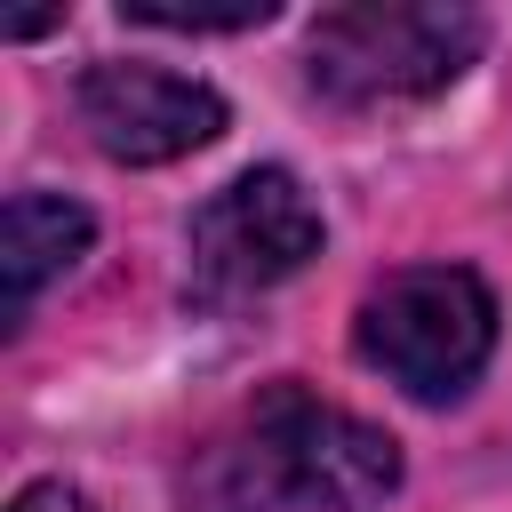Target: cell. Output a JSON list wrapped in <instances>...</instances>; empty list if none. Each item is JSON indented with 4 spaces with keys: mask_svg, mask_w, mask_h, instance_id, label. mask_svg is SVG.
<instances>
[{
    "mask_svg": "<svg viewBox=\"0 0 512 512\" xmlns=\"http://www.w3.org/2000/svg\"><path fill=\"white\" fill-rule=\"evenodd\" d=\"M184 256H192V296L200 304H240L264 296L280 280H296L320 256V208L304 200V184L288 168H248L224 192H208L184 224Z\"/></svg>",
    "mask_w": 512,
    "mask_h": 512,
    "instance_id": "4",
    "label": "cell"
},
{
    "mask_svg": "<svg viewBox=\"0 0 512 512\" xmlns=\"http://www.w3.org/2000/svg\"><path fill=\"white\" fill-rule=\"evenodd\" d=\"M120 16L152 32H248V24H272L280 8L272 0H120Z\"/></svg>",
    "mask_w": 512,
    "mask_h": 512,
    "instance_id": "7",
    "label": "cell"
},
{
    "mask_svg": "<svg viewBox=\"0 0 512 512\" xmlns=\"http://www.w3.org/2000/svg\"><path fill=\"white\" fill-rule=\"evenodd\" d=\"M8 512H96L80 488H64V480H32V488H16V504Z\"/></svg>",
    "mask_w": 512,
    "mask_h": 512,
    "instance_id": "8",
    "label": "cell"
},
{
    "mask_svg": "<svg viewBox=\"0 0 512 512\" xmlns=\"http://www.w3.org/2000/svg\"><path fill=\"white\" fill-rule=\"evenodd\" d=\"M352 352L416 400H456L496 352V296L464 264H400L368 288Z\"/></svg>",
    "mask_w": 512,
    "mask_h": 512,
    "instance_id": "3",
    "label": "cell"
},
{
    "mask_svg": "<svg viewBox=\"0 0 512 512\" xmlns=\"http://www.w3.org/2000/svg\"><path fill=\"white\" fill-rule=\"evenodd\" d=\"M72 112H80L88 144L128 168H160V160H184L224 136V96L208 80L168 72V64H136V56L88 64L72 88Z\"/></svg>",
    "mask_w": 512,
    "mask_h": 512,
    "instance_id": "5",
    "label": "cell"
},
{
    "mask_svg": "<svg viewBox=\"0 0 512 512\" xmlns=\"http://www.w3.org/2000/svg\"><path fill=\"white\" fill-rule=\"evenodd\" d=\"M400 488V440L296 376L264 384L240 416V432L208 456L200 504L208 512H264V504H312V512H376Z\"/></svg>",
    "mask_w": 512,
    "mask_h": 512,
    "instance_id": "1",
    "label": "cell"
},
{
    "mask_svg": "<svg viewBox=\"0 0 512 512\" xmlns=\"http://www.w3.org/2000/svg\"><path fill=\"white\" fill-rule=\"evenodd\" d=\"M96 240V216L64 192H16L0 208V280H8V320L32 312L48 280H64Z\"/></svg>",
    "mask_w": 512,
    "mask_h": 512,
    "instance_id": "6",
    "label": "cell"
},
{
    "mask_svg": "<svg viewBox=\"0 0 512 512\" xmlns=\"http://www.w3.org/2000/svg\"><path fill=\"white\" fill-rule=\"evenodd\" d=\"M480 56V16L448 0H352L312 16L304 80L344 112L424 104Z\"/></svg>",
    "mask_w": 512,
    "mask_h": 512,
    "instance_id": "2",
    "label": "cell"
}]
</instances>
